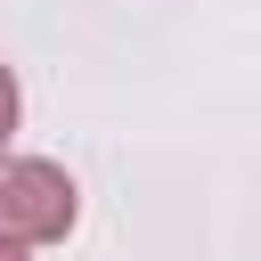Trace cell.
Masks as SVG:
<instances>
[{"instance_id": "cell-3", "label": "cell", "mask_w": 261, "mask_h": 261, "mask_svg": "<svg viewBox=\"0 0 261 261\" xmlns=\"http://www.w3.org/2000/svg\"><path fill=\"white\" fill-rule=\"evenodd\" d=\"M0 261H24V245H16V237H0Z\"/></svg>"}, {"instance_id": "cell-2", "label": "cell", "mask_w": 261, "mask_h": 261, "mask_svg": "<svg viewBox=\"0 0 261 261\" xmlns=\"http://www.w3.org/2000/svg\"><path fill=\"white\" fill-rule=\"evenodd\" d=\"M8 130H16V73L0 65V147H8Z\"/></svg>"}, {"instance_id": "cell-1", "label": "cell", "mask_w": 261, "mask_h": 261, "mask_svg": "<svg viewBox=\"0 0 261 261\" xmlns=\"http://www.w3.org/2000/svg\"><path fill=\"white\" fill-rule=\"evenodd\" d=\"M73 228V179L57 163H0V237L49 245Z\"/></svg>"}]
</instances>
